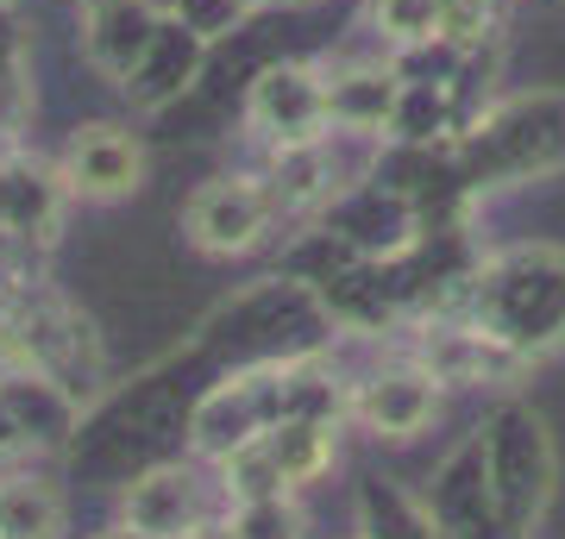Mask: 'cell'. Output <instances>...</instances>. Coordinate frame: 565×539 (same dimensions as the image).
<instances>
[{
    "label": "cell",
    "instance_id": "obj_1",
    "mask_svg": "<svg viewBox=\"0 0 565 539\" xmlns=\"http://www.w3.org/2000/svg\"><path fill=\"white\" fill-rule=\"evenodd\" d=\"M471 320L509 339L522 358H546L565 345V251L559 245H522L478 270Z\"/></svg>",
    "mask_w": 565,
    "mask_h": 539
},
{
    "label": "cell",
    "instance_id": "obj_2",
    "mask_svg": "<svg viewBox=\"0 0 565 539\" xmlns=\"http://www.w3.org/2000/svg\"><path fill=\"white\" fill-rule=\"evenodd\" d=\"M484 483H490L497 515H503V533L527 539V527L546 508V489H553V445H546L541 414L503 408L484 427Z\"/></svg>",
    "mask_w": 565,
    "mask_h": 539
},
{
    "label": "cell",
    "instance_id": "obj_3",
    "mask_svg": "<svg viewBox=\"0 0 565 539\" xmlns=\"http://www.w3.org/2000/svg\"><path fill=\"white\" fill-rule=\"evenodd\" d=\"M277 220V201L264 188V176H207L189 207H182V233L202 258H245L258 251L264 233Z\"/></svg>",
    "mask_w": 565,
    "mask_h": 539
},
{
    "label": "cell",
    "instance_id": "obj_4",
    "mask_svg": "<svg viewBox=\"0 0 565 539\" xmlns=\"http://www.w3.org/2000/svg\"><path fill=\"white\" fill-rule=\"evenodd\" d=\"M415 364L440 389H497V382H515L534 358H522L509 339H497L478 320H434L422 339H415Z\"/></svg>",
    "mask_w": 565,
    "mask_h": 539
},
{
    "label": "cell",
    "instance_id": "obj_5",
    "mask_svg": "<svg viewBox=\"0 0 565 539\" xmlns=\"http://www.w3.org/2000/svg\"><path fill=\"white\" fill-rule=\"evenodd\" d=\"M245 126L258 132L270 151H289V144H308L333 132L327 126V76L321 63H270L252 95H245Z\"/></svg>",
    "mask_w": 565,
    "mask_h": 539
},
{
    "label": "cell",
    "instance_id": "obj_6",
    "mask_svg": "<svg viewBox=\"0 0 565 539\" xmlns=\"http://www.w3.org/2000/svg\"><path fill=\"white\" fill-rule=\"evenodd\" d=\"M63 188L76 201H126L145 188V144L114 120H95V126H76L70 144H63V163H57Z\"/></svg>",
    "mask_w": 565,
    "mask_h": 539
},
{
    "label": "cell",
    "instance_id": "obj_7",
    "mask_svg": "<svg viewBox=\"0 0 565 539\" xmlns=\"http://www.w3.org/2000/svg\"><path fill=\"white\" fill-rule=\"evenodd\" d=\"M270 420H282V364L252 370V377H226L221 389L195 408V420H189V445H195L202 459L221 464L233 445L258 440Z\"/></svg>",
    "mask_w": 565,
    "mask_h": 539
},
{
    "label": "cell",
    "instance_id": "obj_8",
    "mask_svg": "<svg viewBox=\"0 0 565 539\" xmlns=\"http://www.w3.org/2000/svg\"><path fill=\"white\" fill-rule=\"evenodd\" d=\"M345 414L359 420L364 433H377V440H415L440 414V382L427 377L415 358L390 364V370H371L364 382L345 389Z\"/></svg>",
    "mask_w": 565,
    "mask_h": 539
},
{
    "label": "cell",
    "instance_id": "obj_9",
    "mask_svg": "<svg viewBox=\"0 0 565 539\" xmlns=\"http://www.w3.org/2000/svg\"><path fill=\"white\" fill-rule=\"evenodd\" d=\"M120 520L126 527H139V533H151V539H182L195 520H207L202 477H195L189 464H151L145 477L126 483Z\"/></svg>",
    "mask_w": 565,
    "mask_h": 539
},
{
    "label": "cell",
    "instance_id": "obj_10",
    "mask_svg": "<svg viewBox=\"0 0 565 539\" xmlns=\"http://www.w3.org/2000/svg\"><path fill=\"white\" fill-rule=\"evenodd\" d=\"M327 76V126L333 132H390L396 100H403V69L396 63H340Z\"/></svg>",
    "mask_w": 565,
    "mask_h": 539
},
{
    "label": "cell",
    "instance_id": "obj_11",
    "mask_svg": "<svg viewBox=\"0 0 565 539\" xmlns=\"http://www.w3.org/2000/svg\"><path fill=\"white\" fill-rule=\"evenodd\" d=\"M258 445L270 452L282 489H308V483L327 477V471H333V459H340V420L282 414V420H270V427L258 433Z\"/></svg>",
    "mask_w": 565,
    "mask_h": 539
},
{
    "label": "cell",
    "instance_id": "obj_12",
    "mask_svg": "<svg viewBox=\"0 0 565 539\" xmlns=\"http://www.w3.org/2000/svg\"><path fill=\"white\" fill-rule=\"evenodd\" d=\"M82 20H88V57H95V69H107L114 82L132 88V76L145 69L163 20L145 0H126V7H107V13H82Z\"/></svg>",
    "mask_w": 565,
    "mask_h": 539
},
{
    "label": "cell",
    "instance_id": "obj_13",
    "mask_svg": "<svg viewBox=\"0 0 565 539\" xmlns=\"http://www.w3.org/2000/svg\"><path fill=\"white\" fill-rule=\"evenodd\" d=\"M63 527H70V508L57 483L32 471L0 477V539H63Z\"/></svg>",
    "mask_w": 565,
    "mask_h": 539
},
{
    "label": "cell",
    "instance_id": "obj_14",
    "mask_svg": "<svg viewBox=\"0 0 565 539\" xmlns=\"http://www.w3.org/2000/svg\"><path fill=\"white\" fill-rule=\"evenodd\" d=\"M440 7L446 0H364V20L390 51H415L440 39Z\"/></svg>",
    "mask_w": 565,
    "mask_h": 539
},
{
    "label": "cell",
    "instance_id": "obj_15",
    "mask_svg": "<svg viewBox=\"0 0 565 539\" xmlns=\"http://www.w3.org/2000/svg\"><path fill=\"white\" fill-rule=\"evenodd\" d=\"M233 533L239 539H308V515L296 496H258V502H233Z\"/></svg>",
    "mask_w": 565,
    "mask_h": 539
},
{
    "label": "cell",
    "instance_id": "obj_16",
    "mask_svg": "<svg viewBox=\"0 0 565 539\" xmlns=\"http://www.w3.org/2000/svg\"><path fill=\"white\" fill-rule=\"evenodd\" d=\"M440 39L452 44V51H484L490 39H497V0H446L440 7Z\"/></svg>",
    "mask_w": 565,
    "mask_h": 539
},
{
    "label": "cell",
    "instance_id": "obj_17",
    "mask_svg": "<svg viewBox=\"0 0 565 539\" xmlns=\"http://www.w3.org/2000/svg\"><path fill=\"white\" fill-rule=\"evenodd\" d=\"M182 539H239V533H233V520H214V515H207V520H195Z\"/></svg>",
    "mask_w": 565,
    "mask_h": 539
},
{
    "label": "cell",
    "instance_id": "obj_18",
    "mask_svg": "<svg viewBox=\"0 0 565 539\" xmlns=\"http://www.w3.org/2000/svg\"><path fill=\"white\" fill-rule=\"evenodd\" d=\"M95 539H151V533H139V527H126V520H114L107 533H95Z\"/></svg>",
    "mask_w": 565,
    "mask_h": 539
},
{
    "label": "cell",
    "instance_id": "obj_19",
    "mask_svg": "<svg viewBox=\"0 0 565 539\" xmlns=\"http://www.w3.org/2000/svg\"><path fill=\"white\" fill-rule=\"evenodd\" d=\"M107 7H126V0H82V13H107Z\"/></svg>",
    "mask_w": 565,
    "mask_h": 539
},
{
    "label": "cell",
    "instance_id": "obj_20",
    "mask_svg": "<svg viewBox=\"0 0 565 539\" xmlns=\"http://www.w3.org/2000/svg\"><path fill=\"white\" fill-rule=\"evenodd\" d=\"M282 7H315V0H282Z\"/></svg>",
    "mask_w": 565,
    "mask_h": 539
},
{
    "label": "cell",
    "instance_id": "obj_21",
    "mask_svg": "<svg viewBox=\"0 0 565 539\" xmlns=\"http://www.w3.org/2000/svg\"><path fill=\"white\" fill-rule=\"evenodd\" d=\"M233 7H264V0H233Z\"/></svg>",
    "mask_w": 565,
    "mask_h": 539
}]
</instances>
